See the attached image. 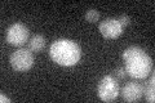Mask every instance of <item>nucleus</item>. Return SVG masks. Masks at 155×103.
<instances>
[{
	"mask_svg": "<svg viewBox=\"0 0 155 103\" xmlns=\"http://www.w3.org/2000/svg\"><path fill=\"white\" fill-rule=\"evenodd\" d=\"M34 65V56L32 52L28 49H18L13 52L11 56V66L13 70L18 72H25L28 71Z\"/></svg>",
	"mask_w": 155,
	"mask_h": 103,
	"instance_id": "5",
	"label": "nucleus"
},
{
	"mask_svg": "<svg viewBox=\"0 0 155 103\" xmlns=\"http://www.w3.org/2000/svg\"><path fill=\"white\" fill-rule=\"evenodd\" d=\"M123 61L125 63V72L132 79H146L153 70V60L146 52L140 47H129L123 53Z\"/></svg>",
	"mask_w": 155,
	"mask_h": 103,
	"instance_id": "1",
	"label": "nucleus"
},
{
	"mask_svg": "<svg viewBox=\"0 0 155 103\" xmlns=\"http://www.w3.org/2000/svg\"><path fill=\"white\" fill-rule=\"evenodd\" d=\"M115 75L119 77V79H125V76H127V72H125V70L124 68H122V67H118L115 70Z\"/></svg>",
	"mask_w": 155,
	"mask_h": 103,
	"instance_id": "12",
	"label": "nucleus"
},
{
	"mask_svg": "<svg viewBox=\"0 0 155 103\" xmlns=\"http://www.w3.org/2000/svg\"><path fill=\"white\" fill-rule=\"evenodd\" d=\"M98 30L105 39L115 40L123 34V27L119 23L118 18H106L100 23Z\"/></svg>",
	"mask_w": 155,
	"mask_h": 103,
	"instance_id": "6",
	"label": "nucleus"
},
{
	"mask_svg": "<svg viewBox=\"0 0 155 103\" xmlns=\"http://www.w3.org/2000/svg\"><path fill=\"white\" fill-rule=\"evenodd\" d=\"M0 101H2V102H11V99H9V98H7L5 95H4V94H2V95H0Z\"/></svg>",
	"mask_w": 155,
	"mask_h": 103,
	"instance_id": "13",
	"label": "nucleus"
},
{
	"mask_svg": "<svg viewBox=\"0 0 155 103\" xmlns=\"http://www.w3.org/2000/svg\"><path fill=\"white\" fill-rule=\"evenodd\" d=\"M143 95V85L137 81H129L125 82V85L122 89V97L125 102H138L141 101Z\"/></svg>",
	"mask_w": 155,
	"mask_h": 103,
	"instance_id": "7",
	"label": "nucleus"
},
{
	"mask_svg": "<svg viewBox=\"0 0 155 103\" xmlns=\"http://www.w3.org/2000/svg\"><path fill=\"white\" fill-rule=\"evenodd\" d=\"M118 21H119L120 24H122V27H123V28L128 27L129 24H130V18H129L128 16H120V17L118 18Z\"/></svg>",
	"mask_w": 155,
	"mask_h": 103,
	"instance_id": "11",
	"label": "nucleus"
},
{
	"mask_svg": "<svg viewBox=\"0 0 155 103\" xmlns=\"http://www.w3.org/2000/svg\"><path fill=\"white\" fill-rule=\"evenodd\" d=\"M45 48V39L43 35H34L28 40V50L32 53H40Z\"/></svg>",
	"mask_w": 155,
	"mask_h": 103,
	"instance_id": "8",
	"label": "nucleus"
},
{
	"mask_svg": "<svg viewBox=\"0 0 155 103\" xmlns=\"http://www.w3.org/2000/svg\"><path fill=\"white\" fill-rule=\"evenodd\" d=\"M85 19L91 23H94L100 19V13L97 12L96 9H89V11L85 13Z\"/></svg>",
	"mask_w": 155,
	"mask_h": 103,
	"instance_id": "10",
	"label": "nucleus"
},
{
	"mask_svg": "<svg viewBox=\"0 0 155 103\" xmlns=\"http://www.w3.org/2000/svg\"><path fill=\"white\" fill-rule=\"evenodd\" d=\"M28 36H30V31L28 28L22 23H13L9 26L5 34V39L8 44L13 47H22L28 41Z\"/></svg>",
	"mask_w": 155,
	"mask_h": 103,
	"instance_id": "4",
	"label": "nucleus"
},
{
	"mask_svg": "<svg viewBox=\"0 0 155 103\" xmlns=\"http://www.w3.org/2000/svg\"><path fill=\"white\" fill-rule=\"evenodd\" d=\"M154 75H151V80L149 82H146V85L143 86V94L145 98H146V102L149 103H153L155 101V97H154Z\"/></svg>",
	"mask_w": 155,
	"mask_h": 103,
	"instance_id": "9",
	"label": "nucleus"
},
{
	"mask_svg": "<svg viewBox=\"0 0 155 103\" xmlns=\"http://www.w3.org/2000/svg\"><path fill=\"white\" fill-rule=\"evenodd\" d=\"M97 95L104 102H113L119 95V82L111 75H106L100 80Z\"/></svg>",
	"mask_w": 155,
	"mask_h": 103,
	"instance_id": "3",
	"label": "nucleus"
},
{
	"mask_svg": "<svg viewBox=\"0 0 155 103\" xmlns=\"http://www.w3.org/2000/svg\"><path fill=\"white\" fill-rule=\"evenodd\" d=\"M49 56L53 62L60 66L71 67L80 61L81 49L75 41L69 39H58L51 45Z\"/></svg>",
	"mask_w": 155,
	"mask_h": 103,
	"instance_id": "2",
	"label": "nucleus"
}]
</instances>
